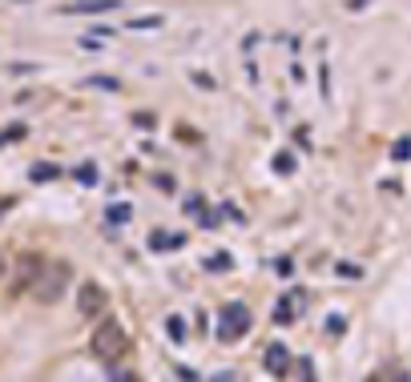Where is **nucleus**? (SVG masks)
Listing matches in <instances>:
<instances>
[{"label": "nucleus", "mask_w": 411, "mask_h": 382, "mask_svg": "<svg viewBox=\"0 0 411 382\" xmlns=\"http://www.w3.org/2000/svg\"><path fill=\"white\" fill-rule=\"evenodd\" d=\"M69 286H73V266H69V262H45V266H41V278H36V286H33V298L53 306V302L65 298Z\"/></svg>", "instance_id": "nucleus-1"}, {"label": "nucleus", "mask_w": 411, "mask_h": 382, "mask_svg": "<svg viewBox=\"0 0 411 382\" xmlns=\"http://www.w3.org/2000/svg\"><path fill=\"white\" fill-rule=\"evenodd\" d=\"M130 346V334H125V326L121 322H113L109 314L97 322V330H93V338H89V351L97 354L101 362H113L117 354Z\"/></svg>", "instance_id": "nucleus-2"}, {"label": "nucleus", "mask_w": 411, "mask_h": 382, "mask_svg": "<svg viewBox=\"0 0 411 382\" xmlns=\"http://www.w3.org/2000/svg\"><path fill=\"white\" fill-rule=\"evenodd\" d=\"M250 306L242 302H230L222 306V314H218V342H238V338L250 330Z\"/></svg>", "instance_id": "nucleus-3"}, {"label": "nucleus", "mask_w": 411, "mask_h": 382, "mask_svg": "<svg viewBox=\"0 0 411 382\" xmlns=\"http://www.w3.org/2000/svg\"><path fill=\"white\" fill-rule=\"evenodd\" d=\"M77 310H81V318H105L109 314V294L97 286V282H85L81 290H77Z\"/></svg>", "instance_id": "nucleus-4"}, {"label": "nucleus", "mask_w": 411, "mask_h": 382, "mask_svg": "<svg viewBox=\"0 0 411 382\" xmlns=\"http://www.w3.org/2000/svg\"><path fill=\"white\" fill-rule=\"evenodd\" d=\"M41 266H45L41 254H20L17 257V278H13V294H33L36 278H41Z\"/></svg>", "instance_id": "nucleus-5"}, {"label": "nucleus", "mask_w": 411, "mask_h": 382, "mask_svg": "<svg viewBox=\"0 0 411 382\" xmlns=\"http://www.w3.org/2000/svg\"><path fill=\"white\" fill-rule=\"evenodd\" d=\"M266 370H270L274 379H286V370H291V351H286V346H270V351H266Z\"/></svg>", "instance_id": "nucleus-6"}, {"label": "nucleus", "mask_w": 411, "mask_h": 382, "mask_svg": "<svg viewBox=\"0 0 411 382\" xmlns=\"http://www.w3.org/2000/svg\"><path fill=\"white\" fill-rule=\"evenodd\" d=\"M117 4H121V0H85V4H69L65 13H109Z\"/></svg>", "instance_id": "nucleus-7"}, {"label": "nucleus", "mask_w": 411, "mask_h": 382, "mask_svg": "<svg viewBox=\"0 0 411 382\" xmlns=\"http://www.w3.org/2000/svg\"><path fill=\"white\" fill-rule=\"evenodd\" d=\"M165 334L181 346V342H186V318H181V314H169V318H165Z\"/></svg>", "instance_id": "nucleus-8"}, {"label": "nucleus", "mask_w": 411, "mask_h": 382, "mask_svg": "<svg viewBox=\"0 0 411 382\" xmlns=\"http://www.w3.org/2000/svg\"><path fill=\"white\" fill-rule=\"evenodd\" d=\"M291 318H295V298H286V302L274 306V322H279V326H286Z\"/></svg>", "instance_id": "nucleus-9"}, {"label": "nucleus", "mask_w": 411, "mask_h": 382, "mask_svg": "<svg viewBox=\"0 0 411 382\" xmlns=\"http://www.w3.org/2000/svg\"><path fill=\"white\" fill-rule=\"evenodd\" d=\"M162 24V16H137V20H130V29H158Z\"/></svg>", "instance_id": "nucleus-10"}, {"label": "nucleus", "mask_w": 411, "mask_h": 382, "mask_svg": "<svg viewBox=\"0 0 411 382\" xmlns=\"http://www.w3.org/2000/svg\"><path fill=\"white\" fill-rule=\"evenodd\" d=\"M407 153H411V137H399V141H395V153H391V157H395V161H403Z\"/></svg>", "instance_id": "nucleus-11"}, {"label": "nucleus", "mask_w": 411, "mask_h": 382, "mask_svg": "<svg viewBox=\"0 0 411 382\" xmlns=\"http://www.w3.org/2000/svg\"><path fill=\"white\" fill-rule=\"evenodd\" d=\"M130 218V206H113L109 209V222H125Z\"/></svg>", "instance_id": "nucleus-12"}, {"label": "nucleus", "mask_w": 411, "mask_h": 382, "mask_svg": "<svg viewBox=\"0 0 411 382\" xmlns=\"http://www.w3.org/2000/svg\"><path fill=\"white\" fill-rule=\"evenodd\" d=\"M391 382H411V374H407L403 367H395V370H391Z\"/></svg>", "instance_id": "nucleus-13"}, {"label": "nucleus", "mask_w": 411, "mask_h": 382, "mask_svg": "<svg viewBox=\"0 0 411 382\" xmlns=\"http://www.w3.org/2000/svg\"><path fill=\"white\" fill-rule=\"evenodd\" d=\"M302 382H314V374H311V362H302Z\"/></svg>", "instance_id": "nucleus-14"}, {"label": "nucleus", "mask_w": 411, "mask_h": 382, "mask_svg": "<svg viewBox=\"0 0 411 382\" xmlns=\"http://www.w3.org/2000/svg\"><path fill=\"white\" fill-rule=\"evenodd\" d=\"M117 382H141L137 374H117Z\"/></svg>", "instance_id": "nucleus-15"}, {"label": "nucleus", "mask_w": 411, "mask_h": 382, "mask_svg": "<svg viewBox=\"0 0 411 382\" xmlns=\"http://www.w3.org/2000/svg\"><path fill=\"white\" fill-rule=\"evenodd\" d=\"M4 270H8V257H4V250H0V278H4Z\"/></svg>", "instance_id": "nucleus-16"}, {"label": "nucleus", "mask_w": 411, "mask_h": 382, "mask_svg": "<svg viewBox=\"0 0 411 382\" xmlns=\"http://www.w3.org/2000/svg\"><path fill=\"white\" fill-rule=\"evenodd\" d=\"M367 382H387V379H367Z\"/></svg>", "instance_id": "nucleus-17"}]
</instances>
